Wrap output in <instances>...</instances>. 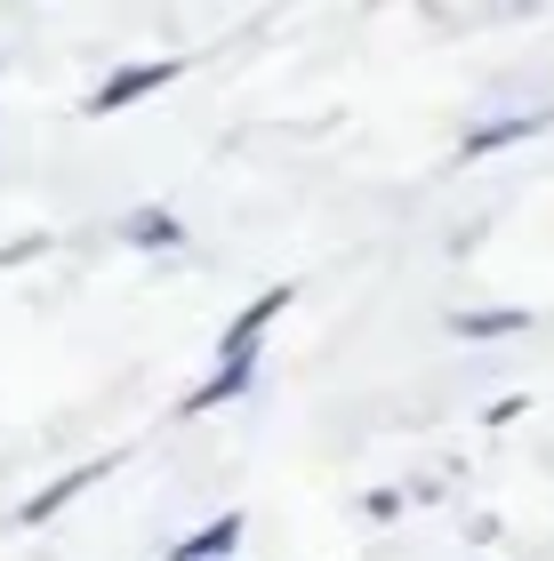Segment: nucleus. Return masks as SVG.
Returning <instances> with one entry per match:
<instances>
[{
  "label": "nucleus",
  "instance_id": "nucleus-7",
  "mask_svg": "<svg viewBox=\"0 0 554 561\" xmlns=\"http://www.w3.org/2000/svg\"><path fill=\"white\" fill-rule=\"evenodd\" d=\"M241 529H249L241 514H217L210 529H193V538H185V546H169L161 561H225V553H234V546H241Z\"/></svg>",
  "mask_w": 554,
  "mask_h": 561
},
{
  "label": "nucleus",
  "instance_id": "nucleus-6",
  "mask_svg": "<svg viewBox=\"0 0 554 561\" xmlns=\"http://www.w3.org/2000/svg\"><path fill=\"white\" fill-rule=\"evenodd\" d=\"M121 241H129V249H154V257H178V249H185V225L169 217V209H129V217H121Z\"/></svg>",
  "mask_w": 554,
  "mask_h": 561
},
{
  "label": "nucleus",
  "instance_id": "nucleus-2",
  "mask_svg": "<svg viewBox=\"0 0 554 561\" xmlns=\"http://www.w3.org/2000/svg\"><path fill=\"white\" fill-rule=\"evenodd\" d=\"M290 297H297L290 280H273V289H258V305H241V313L225 321V337H217V353H258V345H265V329H273V321L290 313Z\"/></svg>",
  "mask_w": 554,
  "mask_h": 561
},
{
  "label": "nucleus",
  "instance_id": "nucleus-5",
  "mask_svg": "<svg viewBox=\"0 0 554 561\" xmlns=\"http://www.w3.org/2000/svg\"><path fill=\"white\" fill-rule=\"evenodd\" d=\"M539 129H554V105H539V113H507V121H483V129L459 145V161H490L498 145H522V137H539Z\"/></svg>",
  "mask_w": 554,
  "mask_h": 561
},
{
  "label": "nucleus",
  "instance_id": "nucleus-8",
  "mask_svg": "<svg viewBox=\"0 0 554 561\" xmlns=\"http://www.w3.org/2000/svg\"><path fill=\"white\" fill-rule=\"evenodd\" d=\"M450 329H459V337H515L522 313H515V305H490V313H459Z\"/></svg>",
  "mask_w": 554,
  "mask_h": 561
},
{
  "label": "nucleus",
  "instance_id": "nucleus-3",
  "mask_svg": "<svg viewBox=\"0 0 554 561\" xmlns=\"http://www.w3.org/2000/svg\"><path fill=\"white\" fill-rule=\"evenodd\" d=\"M249 377H258V353H217V369L201 377V386L178 401V417H210V410H225V401H234Z\"/></svg>",
  "mask_w": 554,
  "mask_h": 561
},
{
  "label": "nucleus",
  "instance_id": "nucleus-1",
  "mask_svg": "<svg viewBox=\"0 0 554 561\" xmlns=\"http://www.w3.org/2000/svg\"><path fill=\"white\" fill-rule=\"evenodd\" d=\"M178 72H185L178 57H145V65H121V72H105V81L89 89V113H121V105H137V96L169 89Z\"/></svg>",
  "mask_w": 554,
  "mask_h": 561
},
{
  "label": "nucleus",
  "instance_id": "nucleus-4",
  "mask_svg": "<svg viewBox=\"0 0 554 561\" xmlns=\"http://www.w3.org/2000/svg\"><path fill=\"white\" fill-rule=\"evenodd\" d=\"M113 466H121V457H89V466H72V473H57V481H48V490H33V497H24V522L41 529L48 514H65V505L81 497V490H97V481H105Z\"/></svg>",
  "mask_w": 554,
  "mask_h": 561
}]
</instances>
